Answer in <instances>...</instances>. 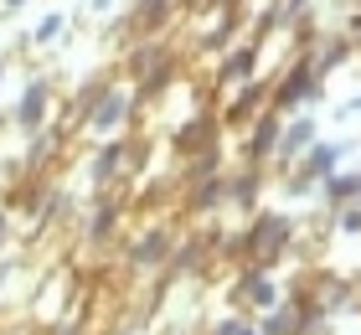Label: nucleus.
<instances>
[{
  "label": "nucleus",
  "mask_w": 361,
  "mask_h": 335,
  "mask_svg": "<svg viewBox=\"0 0 361 335\" xmlns=\"http://www.w3.org/2000/svg\"><path fill=\"white\" fill-rule=\"evenodd\" d=\"M62 212H68V191L62 186H42V201H37V212H31V227H52V222H62Z\"/></svg>",
  "instance_id": "nucleus-26"
},
{
  "label": "nucleus",
  "mask_w": 361,
  "mask_h": 335,
  "mask_svg": "<svg viewBox=\"0 0 361 335\" xmlns=\"http://www.w3.org/2000/svg\"><path fill=\"white\" fill-rule=\"evenodd\" d=\"M238 31H243V11H217V21H212L202 37H196V52H207L212 62H217L227 47H238V42H233Z\"/></svg>",
  "instance_id": "nucleus-20"
},
{
  "label": "nucleus",
  "mask_w": 361,
  "mask_h": 335,
  "mask_svg": "<svg viewBox=\"0 0 361 335\" xmlns=\"http://www.w3.org/2000/svg\"><path fill=\"white\" fill-rule=\"evenodd\" d=\"M346 150H351L346 140H315V145H310V150H305L300 160H294V171H305V176L325 181V176H331V171H336L341 160H346Z\"/></svg>",
  "instance_id": "nucleus-21"
},
{
  "label": "nucleus",
  "mask_w": 361,
  "mask_h": 335,
  "mask_svg": "<svg viewBox=\"0 0 361 335\" xmlns=\"http://www.w3.org/2000/svg\"><path fill=\"white\" fill-rule=\"evenodd\" d=\"M341 114H361V93H356V98H351V104H346V109H341Z\"/></svg>",
  "instance_id": "nucleus-37"
},
{
  "label": "nucleus",
  "mask_w": 361,
  "mask_h": 335,
  "mask_svg": "<svg viewBox=\"0 0 361 335\" xmlns=\"http://www.w3.org/2000/svg\"><path fill=\"white\" fill-rule=\"evenodd\" d=\"M166 57H176L171 42H160V37H135V42L124 47V57H119V73H124L129 83H140V78H150Z\"/></svg>",
  "instance_id": "nucleus-18"
},
{
  "label": "nucleus",
  "mask_w": 361,
  "mask_h": 335,
  "mask_svg": "<svg viewBox=\"0 0 361 335\" xmlns=\"http://www.w3.org/2000/svg\"><path fill=\"white\" fill-rule=\"evenodd\" d=\"M47 124H57V83L31 73L21 83V93H16V104H11V129L16 134H37Z\"/></svg>",
  "instance_id": "nucleus-7"
},
{
  "label": "nucleus",
  "mask_w": 361,
  "mask_h": 335,
  "mask_svg": "<svg viewBox=\"0 0 361 335\" xmlns=\"http://www.w3.org/2000/svg\"><path fill=\"white\" fill-rule=\"evenodd\" d=\"M315 140H320V119H315V114H289V119H284V140H279V155L274 160L279 165H294Z\"/></svg>",
  "instance_id": "nucleus-19"
},
{
  "label": "nucleus",
  "mask_w": 361,
  "mask_h": 335,
  "mask_svg": "<svg viewBox=\"0 0 361 335\" xmlns=\"http://www.w3.org/2000/svg\"><path fill=\"white\" fill-rule=\"evenodd\" d=\"M325 98V78L315 73V47H294V62L274 78V109L294 114L300 104H320Z\"/></svg>",
  "instance_id": "nucleus-4"
},
{
  "label": "nucleus",
  "mask_w": 361,
  "mask_h": 335,
  "mask_svg": "<svg viewBox=\"0 0 361 335\" xmlns=\"http://www.w3.org/2000/svg\"><path fill=\"white\" fill-rule=\"evenodd\" d=\"M180 232L166 222V217H150L140 232H129L124 248H119V263L129 268V274H166L171 268V253H176Z\"/></svg>",
  "instance_id": "nucleus-2"
},
{
  "label": "nucleus",
  "mask_w": 361,
  "mask_h": 335,
  "mask_svg": "<svg viewBox=\"0 0 361 335\" xmlns=\"http://www.w3.org/2000/svg\"><path fill=\"white\" fill-rule=\"evenodd\" d=\"M289 299V289L274 279V268H258V263H243L233 274V289H227V305L238 315H269Z\"/></svg>",
  "instance_id": "nucleus-5"
},
{
  "label": "nucleus",
  "mask_w": 361,
  "mask_h": 335,
  "mask_svg": "<svg viewBox=\"0 0 361 335\" xmlns=\"http://www.w3.org/2000/svg\"><path fill=\"white\" fill-rule=\"evenodd\" d=\"M16 274H21V258H16V253H0V299L11 294V284H16Z\"/></svg>",
  "instance_id": "nucleus-28"
},
{
  "label": "nucleus",
  "mask_w": 361,
  "mask_h": 335,
  "mask_svg": "<svg viewBox=\"0 0 361 335\" xmlns=\"http://www.w3.org/2000/svg\"><path fill=\"white\" fill-rule=\"evenodd\" d=\"M258 62H264V42L248 37V42L227 47V52L212 62V93H233V88H243V83H253Z\"/></svg>",
  "instance_id": "nucleus-10"
},
{
  "label": "nucleus",
  "mask_w": 361,
  "mask_h": 335,
  "mask_svg": "<svg viewBox=\"0 0 361 335\" xmlns=\"http://www.w3.org/2000/svg\"><path fill=\"white\" fill-rule=\"evenodd\" d=\"M180 11H186V0H129V6H124L135 37H166Z\"/></svg>",
  "instance_id": "nucleus-16"
},
{
  "label": "nucleus",
  "mask_w": 361,
  "mask_h": 335,
  "mask_svg": "<svg viewBox=\"0 0 361 335\" xmlns=\"http://www.w3.org/2000/svg\"><path fill=\"white\" fill-rule=\"evenodd\" d=\"M31 0H0V11H26Z\"/></svg>",
  "instance_id": "nucleus-35"
},
{
  "label": "nucleus",
  "mask_w": 361,
  "mask_h": 335,
  "mask_svg": "<svg viewBox=\"0 0 361 335\" xmlns=\"http://www.w3.org/2000/svg\"><path fill=\"white\" fill-rule=\"evenodd\" d=\"M279 6V26H305V16H310V6H315V0H274Z\"/></svg>",
  "instance_id": "nucleus-27"
},
{
  "label": "nucleus",
  "mask_w": 361,
  "mask_h": 335,
  "mask_svg": "<svg viewBox=\"0 0 361 335\" xmlns=\"http://www.w3.org/2000/svg\"><path fill=\"white\" fill-rule=\"evenodd\" d=\"M320 196L331 201V207H356V196H361V171H331L320 181Z\"/></svg>",
  "instance_id": "nucleus-22"
},
{
  "label": "nucleus",
  "mask_w": 361,
  "mask_h": 335,
  "mask_svg": "<svg viewBox=\"0 0 361 335\" xmlns=\"http://www.w3.org/2000/svg\"><path fill=\"white\" fill-rule=\"evenodd\" d=\"M176 78H180V57H166V62H160L150 78H140V83H135L140 104H155V98H166V93L176 88Z\"/></svg>",
  "instance_id": "nucleus-23"
},
{
  "label": "nucleus",
  "mask_w": 361,
  "mask_h": 335,
  "mask_svg": "<svg viewBox=\"0 0 361 335\" xmlns=\"http://www.w3.org/2000/svg\"><path fill=\"white\" fill-rule=\"evenodd\" d=\"M155 335H202V330H196L191 320H160V325H155Z\"/></svg>",
  "instance_id": "nucleus-31"
},
{
  "label": "nucleus",
  "mask_w": 361,
  "mask_h": 335,
  "mask_svg": "<svg viewBox=\"0 0 361 335\" xmlns=\"http://www.w3.org/2000/svg\"><path fill=\"white\" fill-rule=\"evenodd\" d=\"M11 227H16V212L6 207V201H0V253L11 248Z\"/></svg>",
  "instance_id": "nucleus-32"
},
{
  "label": "nucleus",
  "mask_w": 361,
  "mask_h": 335,
  "mask_svg": "<svg viewBox=\"0 0 361 335\" xmlns=\"http://www.w3.org/2000/svg\"><path fill=\"white\" fill-rule=\"evenodd\" d=\"M0 335H42V330H26V325H11V330H0Z\"/></svg>",
  "instance_id": "nucleus-36"
},
{
  "label": "nucleus",
  "mask_w": 361,
  "mask_h": 335,
  "mask_svg": "<svg viewBox=\"0 0 361 335\" xmlns=\"http://www.w3.org/2000/svg\"><path fill=\"white\" fill-rule=\"evenodd\" d=\"M351 42H356V47H361V11H356V16H351Z\"/></svg>",
  "instance_id": "nucleus-34"
},
{
  "label": "nucleus",
  "mask_w": 361,
  "mask_h": 335,
  "mask_svg": "<svg viewBox=\"0 0 361 335\" xmlns=\"http://www.w3.org/2000/svg\"><path fill=\"white\" fill-rule=\"evenodd\" d=\"M212 145H222V114L217 109L212 114H191L186 124L171 129V155H180V160L202 155V150H212Z\"/></svg>",
  "instance_id": "nucleus-14"
},
{
  "label": "nucleus",
  "mask_w": 361,
  "mask_h": 335,
  "mask_svg": "<svg viewBox=\"0 0 361 335\" xmlns=\"http://www.w3.org/2000/svg\"><path fill=\"white\" fill-rule=\"evenodd\" d=\"M222 207H227V171L180 186V217H217Z\"/></svg>",
  "instance_id": "nucleus-15"
},
{
  "label": "nucleus",
  "mask_w": 361,
  "mask_h": 335,
  "mask_svg": "<svg viewBox=\"0 0 361 335\" xmlns=\"http://www.w3.org/2000/svg\"><path fill=\"white\" fill-rule=\"evenodd\" d=\"M264 109H274V78H253L243 88H233V98L217 114H222V129H248Z\"/></svg>",
  "instance_id": "nucleus-12"
},
{
  "label": "nucleus",
  "mask_w": 361,
  "mask_h": 335,
  "mask_svg": "<svg viewBox=\"0 0 361 335\" xmlns=\"http://www.w3.org/2000/svg\"><path fill=\"white\" fill-rule=\"evenodd\" d=\"M284 119H289V114L264 109L248 129H238V160L243 165H269L279 155V140H284Z\"/></svg>",
  "instance_id": "nucleus-9"
},
{
  "label": "nucleus",
  "mask_w": 361,
  "mask_h": 335,
  "mask_svg": "<svg viewBox=\"0 0 361 335\" xmlns=\"http://www.w3.org/2000/svg\"><path fill=\"white\" fill-rule=\"evenodd\" d=\"M119 83H124V73H119V67H93V73H88L83 83H78V93H73V104H68V109H62V114H57V119H62V124H73V134H78V124H83V119H88V114H93L98 104H104V98H109L114 88H119Z\"/></svg>",
  "instance_id": "nucleus-11"
},
{
  "label": "nucleus",
  "mask_w": 361,
  "mask_h": 335,
  "mask_svg": "<svg viewBox=\"0 0 361 335\" xmlns=\"http://www.w3.org/2000/svg\"><path fill=\"white\" fill-rule=\"evenodd\" d=\"M62 37H68V11H47L21 42H26V47H37V52H47V47H62Z\"/></svg>",
  "instance_id": "nucleus-24"
},
{
  "label": "nucleus",
  "mask_w": 361,
  "mask_h": 335,
  "mask_svg": "<svg viewBox=\"0 0 361 335\" xmlns=\"http://www.w3.org/2000/svg\"><path fill=\"white\" fill-rule=\"evenodd\" d=\"M42 335H83V325H78L73 315H62V320H47V325H42Z\"/></svg>",
  "instance_id": "nucleus-30"
},
{
  "label": "nucleus",
  "mask_w": 361,
  "mask_h": 335,
  "mask_svg": "<svg viewBox=\"0 0 361 335\" xmlns=\"http://www.w3.org/2000/svg\"><path fill=\"white\" fill-rule=\"evenodd\" d=\"M6 124H11V114H6V109H0V129H6Z\"/></svg>",
  "instance_id": "nucleus-38"
},
{
  "label": "nucleus",
  "mask_w": 361,
  "mask_h": 335,
  "mask_svg": "<svg viewBox=\"0 0 361 335\" xmlns=\"http://www.w3.org/2000/svg\"><path fill=\"white\" fill-rule=\"evenodd\" d=\"M135 171H140V145H135V134L93 145V155H88V165H83L88 191H114V186H124V176H135Z\"/></svg>",
  "instance_id": "nucleus-6"
},
{
  "label": "nucleus",
  "mask_w": 361,
  "mask_h": 335,
  "mask_svg": "<svg viewBox=\"0 0 361 335\" xmlns=\"http://www.w3.org/2000/svg\"><path fill=\"white\" fill-rule=\"evenodd\" d=\"M135 119H140V93L135 83H119L104 104H98L83 124H78V134H83L88 145H104V140H124V134H135Z\"/></svg>",
  "instance_id": "nucleus-3"
},
{
  "label": "nucleus",
  "mask_w": 361,
  "mask_h": 335,
  "mask_svg": "<svg viewBox=\"0 0 361 335\" xmlns=\"http://www.w3.org/2000/svg\"><path fill=\"white\" fill-rule=\"evenodd\" d=\"M356 57V42L351 37H331V42H315V73L320 78H331L336 67H346Z\"/></svg>",
  "instance_id": "nucleus-25"
},
{
  "label": "nucleus",
  "mask_w": 361,
  "mask_h": 335,
  "mask_svg": "<svg viewBox=\"0 0 361 335\" xmlns=\"http://www.w3.org/2000/svg\"><path fill=\"white\" fill-rule=\"evenodd\" d=\"M68 140H73V124H47L37 134H26V155H21V171L26 176H47V165H57L68 155Z\"/></svg>",
  "instance_id": "nucleus-13"
},
{
  "label": "nucleus",
  "mask_w": 361,
  "mask_h": 335,
  "mask_svg": "<svg viewBox=\"0 0 361 335\" xmlns=\"http://www.w3.org/2000/svg\"><path fill=\"white\" fill-rule=\"evenodd\" d=\"M258 207H264V165H233L227 171V212H243L253 217Z\"/></svg>",
  "instance_id": "nucleus-17"
},
{
  "label": "nucleus",
  "mask_w": 361,
  "mask_h": 335,
  "mask_svg": "<svg viewBox=\"0 0 361 335\" xmlns=\"http://www.w3.org/2000/svg\"><path fill=\"white\" fill-rule=\"evenodd\" d=\"M129 212H135V196H124L119 186H114V191H93L88 217H83V243L88 248H109L114 238H119V227H124Z\"/></svg>",
  "instance_id": "nucleus-8"
},
{
  "label": "nucleus",
  "mask_w": 361,
  "mask_h": 335,
  "mask_svg": "<svg viewBox=\"0 0 361 335\" xmlns=\"http://www.w3.org/2000/svg\"><path fill=\"white\" fill-rule=\"evenodd\" d=\"M11 67H16V57H11V52H0V83L11 78Z\"/></svg>",
  "instance_id": "nucleus-33"
},
{
  "label": "nucleus",
  "mask_w": 361,
  "mask_h": 335,
  "mask_svg": "<svg viewBox=\"0 0 361 335\" xmlns=\"http://www.w3.org/2000/svg\"><path fill=\"white\" fill-rule=\"evenodd\" d=\"M289 248H294V217H289V212H279V207H258V212L248 217V227L227 238L222 253H227V258H238V263L274 268L279 258L289 253Z\"/></svg>",
  "instance_id": "nucleus-1"
},
{
  "label": "nucleus",
  "mask_w": 361,
  "mask_h": 335,
  "mask_svg": "<svg viewBox=\"0 0 361 335\" xmlns=\"http://www.w3.org/2000/svg\"><path fill=\"white\" fill-rule=\"evenodd\" d=\"M124 6H129V0H83V11L98 16V21H104V16H119Z\"/></svg>",
  "instance_id": "nucleus-29"
}]
</instances>
